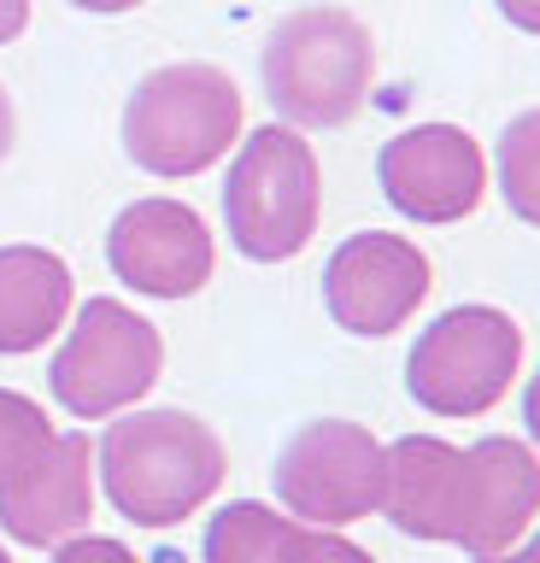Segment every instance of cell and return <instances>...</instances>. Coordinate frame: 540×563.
Returning <instances> with one entry per match:
<instances>
[{"instance_id":"cell-1","label":"cell","mask_w":540,"mask_h":563,"mask_svg":"<svg viewBox=\"0 0 540 563\" xmlns=\"http://www.w3.org/2000/svg\"><path fill=\"white\" fill-rule=\"evenodd\" d=\"M230 475V452L212 422L177 405L130 411L100 434V487L135 528H170L212 499Z\"/></svg>"},{"instance_id":"cell-2","label":"cell","mask_w":540,"mask_h":563,"mask_svg":"<svg viewBox=\"0 0 540 563\" xmlns=\"http://www.w3.org/2000/svg\"><path fill=\"white\" fill-rule=\"evenodd\" d=\"M265 95L288 130H341L376 82V42L346 7H300L265 42Z\"/></svg>"},{"instance_id":"cell-3","label":"cell","mask_w":540,"mask_h":563,"mask_svg":"<svg viewBox=\"0 0 540 563\" xmlns=\"http://www.w3.org/2000/svg\"><path fill=\"white\" fill-rule=\"evenodd\" d=\"M235 141H241V88L230 70L206 59L147 70L124 106V153L165 183L212 170Z\"/></svg>"},{"instance_id":"cell-4","label":"cell","mask_w":540,"mask_h":563,"mask_svg":"<svg viewBox=\"0 0 540 563\" xmlns=\"http://www.w3.org/2000/svg\"><path fill=\"white\" fill-rule=\"evenodd\" d=\"M323 218V170L300 130L265 123L241 141L230 183H223V223L241 258L288 264L300 258Z\"/></svg>"},{"instance_id":"cell-5","label":"cell","mask_w":540,"mask_h":563,"mask_svg":"<svg viewBox=\"0 0 540 563\" xmlns=\"http://www.w3.org/2000/svg\"><path fill=\"white\" fill-rule=\"evenodd\" d=\"M522 369V329L499 306H452L417 334L406 387L429 417H487Z\"/></svg>"},{"instance_id":"cell-6","label":"cell","mask_w":540,"mask_h":563,"mask_svg":"<svg viewBox=\"0 0 540 563\" xmlns=\"http://www.w3.org/2000/svg\"><path fill=\"white\" fill-rule=\"evenodd\" d=\"M165 369V341L142 311H130L124 299H89L77 311V329L65 334V346L54 352L47 387L71 417L100 422L118 417L130 405H142L153 394Z\"/></svg>"},{"instance_id":"cell-7","label":"cell","mask_w":540,"mask_h":563,"mask_svg":"<svg viewBox=\"0 0 540 563\" xmlns=\"http://www.w3.org/2000/svg\"><path fill=\"white\" fill-rule=\"evenodd\" d=\"M382 457L388 446L346 417H318L276 452V499L306 528H346L382 510Z\"/></svg>"},{"instance_id":"cell-8","label":"cell","mask_w":540,"mask_h":563,"mask_svg":"<svg viewBox=\"0 0 540 563\" xmlns=\"http://www.w3.org/2000/svg\"><path fill=\"white\" fill-rule=\"evenodd\" d=\"M429 288V253L406 235H388V229L346 235L323 264V306L335 317V329L359 334V341H382V334L406 329Z\"/></svg>"},{"instance_id":"cell-9","label":"cell","mask_w":540,"mask_h":563,"mask_svg":"<svg viewBox=\"0 0 540 563\" xmlns=\"http://www.w3.org/2000/svg\"><path fill=\"white\" fill-rule=\"evenodd\" d=\"M376 183L399 218L464 223L487 194V153L459 123H417V130H399L382 147Z\"/></svg>"},{"instance_id":"cell-10","label":"cell","mask_w":540,"mask_h":563,"mask_svg":"<svg viewBox=\"0 0 540 563\" xmlns=\"http://www.w3.org/2000/svg\"><path fill=\"white\" fill-rule=\"evenodd\" d=\"M107 264L124 288L147 294V299H188L212 282L218 246L195 206L153 194V200H135L112 218Z\"/></svg>"},{"instance_id":"cell-11","label":"cell","mask_w":540,"mask_h":563,"mask_svg":"<svg viewBox=\"0 0 540 563\" xmlns=\"http://www.w3.org/2000/svg\"><path fill=\"white\" fill-rule=\"evenodd\" d=\"M540 517V457L511 434H487L459 452L452 475V540L470 558H494L535 528Z\"/></svg>"},{"instance_id":"cell-12","label":"cell","mask_w":540,"mask_h":563,"mask_svg":"<svg viewBox=\"0 0 540 563\" xmlns=\"http://www.w3.org/2000/svg\"><path fill=\"white\" fill-rule=\"evenodd\" d=\"M95 517V446L89 434H54L0 487V528L19 545H65Z\"/></svg>"},{"instance_id":"cell-13","label":"cell","mask_w":540,"mask_h":563,"mask_svg":"<svg viewBox=\"0 0 540 563\" xmlns=\"http://www.w3.org/2000/svg\"><path fill=\"white\" fill-rule=\"evenodd\" d=\"M77 299L71 264L47 246H0V358H24L65 329Z\"/></svg>"},{"instance_id":"cell-14","label":"cell","mask_w":540,"mask_h":563,"mask_svg":"<svg viewBox=\"0 0 540 563\" xmlns=\"http://www.w3.org/2000/svg\"><path fill=\"white\" fill-rule=\"evenodd\" d=\"M452 475L459 446L441 434H406L382 457V517L411 540H452Z\"/></svg>"},{"instance_id":"cell-15","label":"cell","mask_w":540,"mask_h":563,"mask_svg":"<svg viewBox=\"0 0 540 563\" xmlns=\"http://www.w3.org/2000/svg\"><path fill=\"white\" fill-rule=\"evenodd\" d=\"M306 522L276 517L258 499H235L206 522V563H294Z\"/></svg>"},{"instance_id":"cell-16","label":"cell","mask_w":540,"mask_h":563,"mask_svg":"<svg viewBox=\"0 0 540 563\" xmlns=\"http://www.w3.org/2000/svg\"><path fill=\"white\" fill-rule=\"evenodd\" d=\"M499 194L517 223L540 229V106L517 112L499 135Z\"/></svg>"},{"instance_id":"cell-17","label":"cell","mask_w":540,"mask_h":563,"mask_svg":"<svg viewBox=\"0 0 540 563\" xmlns=\"http://www.w3.org/2000/svg\"><path fill=\"white\" fill-rule=\"evenodd\" d=\"M47 440H54V422H47L42 405L30 394H19V387H0V487H7Z\"/></svg>"},{"instance_id":"cell-18","label":"cell","mask_w":540,"mask_h":563,"mask_svg":"<svg viewBox=\"0 0 540 563\" xmlns=\"http://www.w3.org/2000/svg\"><path fill=\"white\" fill-rule=\"evenodd\" d=\"M294 563H376L364 545H353L341 528H306L294 545Z\"/></svg>"},{"instance_id":"cell-19","label":"cell","mask_w":540,"mask_h":563,"mask_svg":"<svg viewBox=\"0 0 540 563\" xmlns=\"http://www.w3.org/2000/svg\"><path fill=\"white\" fill-rule=\"evenodd\" d=\"M54 563H142L124 540H107V534H71L54 552Z\"/></svg>"},{"instance_id":"cell-20","label":"cell","mask_w":540,"mask_h":563,"mask_svg":"<svg viewBox=\"0 0 540 563\" xmlns=\"http://www.w3.org/2000/svg\"><path fill=\"white\" fill-rule=\"evenodd\" d=\"M24 24H30V0H0V47L19 42Z\"/></svg>"},{"instance_id":"cell-21","label":"cell","mask_w":540,"mask_h":563,"mask_svg":"<svg viewBox=\"0 0 540 563\" xmlns=\"http://www.w3.org/2000/svg\"><path fill=\"white\" fill-rule=\"evenodd\" d=\"M499 12L511 18L522 35H540V0H499Z\"/></svg>"},{"instance_id":"cell-22","label":"cell","mask_w":540,"mask_h":563,"mask_svg":"<svg viewBox=\"0 0 540 563\" xmlns=\"http://www.w3.org/2000/svg\"><path fill=\"white\" fill-rule=\"evenodd\" d=\"M522 422H529V440L540 446V369L529 376V387H522Z\"/></svg>"},{"instance_id":"cell-23","label":"cell","mask_w":540,"mask_h":563,"mask_svg":"<svg viewBox=\"0 0 540 563\" xmlns=\"http://www.w3.org/2000/svg\"><path fill=\"white\" fill-rule=\"evenodd\" d=\"M12 141H19V112H12V95L0 88V158L12 153Z\"/></svg>"},{"instance_id":"cell-24","label":"cell","mask_w":540,"mask_h":563,"mask_svg":"<svg viewBox=\"0 0 540 563\" xmlns=\"http://www.w3.org/2000/svg\"><path fill=\"white\" fill-rule=\"evenodd\" d=\"M476 563H540V528L529 545H511V552H494V558H476Z\"/></svg>"},{"instance_id":"cell-25","label":"cell","mask_w":540,"mask_h":563,"mask_svg":"<svg viewBox=\"0 0 540 563\" xmlns=\"http://www.w3.org/2000/svg\"><path fill=\"white\" fill-rule=\"evenodd\" d=\"M77 12H100V18H118V12H135L142 0H71Z\"/></svg>"},{"instance_id":"cell-26","label":"cell","mask_w":540,"mask_h":563,"mask_svg":"<svg viewBox=\"0 0 540 563\" xmlns=\"http://www.w3.org/2000/svg\"><path fill=\"white\" fill-rule=\"evenodd\" d=\"M147 563H188V558H183V552H177V545H159V552H153V558H147Z\"/></svg>"},{"instance_id":"cell-27","label":"cell","mask_w":540,"mask_h":563,"mask_svg":"<svg viewBox=\"0 0 540 563\" xmlns=\"http://www.w3.org/2000/svg\"><path fill=\"white\" fill-rule=\"evenodd\" d=\"M0 563H12V558H7V545H0Z\"/></svg>"}]
</instances>
